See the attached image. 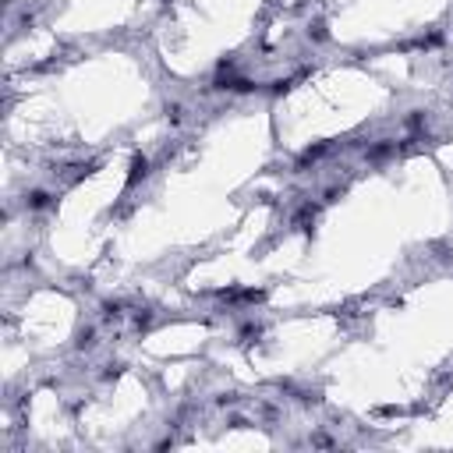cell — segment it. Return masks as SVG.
Returning <instances> with one entry per match:
<instances>
[{"mask_svg":"<svg viewBox=\"0 0 453 453\" xmlns=\"http://www.w3.org/2000/svg\"><path fill=\"white\" fill-rule=\"evenodd\" d=\"M166 114H170V121H181V106L174 103V106H166Z\"/></svg>","mask_w":453,"mask_h":453,"instance_id":"9c48e42d","label":"cell"},{"mask_svg":"<svg viewBox=\"0 0 453 453\" xmlns=\"http://www.w3.org/2000/svg\"><path fill=\"white\" fill-rule=\"evenodd\" d=\"M50 202H53V199H50V191H43V188H36V191L25 195V206H29V209H46Z\"/></svg>","mask_w":453,"mask_h":453,"instance_id":"7a4b0ae2","label":"cell"},{"mask_svg":"<svg viewBox=\"0 0 453 453\" xmlns=\"http://www.w3.org/2000/svg\"><path fill=\"white\" fill-rule=\"evenodd\" d=\"M389 152H393V146H389V142H379V146H372V149H369V159H386Z\"/></svg>","mask_w":453,"mask_h":453,"instance_id":"5b68a950","label":"cell"},{"mask_svg":"<svg viewBox=\"0 0 453 453\" xmlns=\"http://www.w3.org/2000/svg\"><path fill=\"white\" fill-rule=\"evenodd\" d=\"M92 344H96V333H92V329H81V333H78V340H75V347H78V351H89Z\"/></svg>","mask_w":453,"mask_h":453,"instance_id":"277c9868","label":"cell"},{"mask_svg":"<svg viewBox=\"0 0 453 453\" xmlns=\"http://www.w3.org/2000/svg\"><path fill=\"white\" fill-rule=\"evenodd\" d=\"M322 152H326V142H319V146H308V149L301 152V156H298V166H308V163H312V159H319V156H322Z\"/></svg>","mask_w":453,"mask_h":453,"instance_id":"3957f363","label":"cell"},{"mask_svg":"<svg viewBox=\"0 0 453 453\" xmlns=\"http://www.w3.org/2000/svg\"><path fill=\"white\" fill-rule=\"evenodd\" d=\"M308 36H312V39H319V43H322V39H329V32H326V25H322V21H315V25L308 29Z\"/></svg>","mask_w":453,"mask_h":453,"instance_id":"8992f818","label":"cell"},{"mask_svg":"<svg viewBox=\"0 0 453 453\" xmlns=\"http://www.w3.org/2000/svg\"><path fill=\"white\" fill-rule=\"evenodd\" d=\"M421 121H425V114H421V110H414V114L407 117V124H411V128H421Z\"/></svg>","mask_w":453,"mask_h":453,"instance_id":"ba28073f","label":"cell"},{"mask_svg":"<svg viewBox=\"0 0 453 453\" xmlns=\"http://www.w3.org/2000/svg\"><path fill=\"white\" fill-rule=\"evenodd\" d=\"M121 315V301H106L103 304V319H117Z\"/></svg>","mask_w":453,"mask_h":453,"instance_id":"52a82bcc","label":"cell"},{"mask_svg":"<svg viewBox=\"0 0 453 453\" xmlns=\"http://www.w3.org/2000/svg\"><path fill=\"white\" fill-rule=\"evenodd\" d=\"M149 177V159L146 156H135L131 159V174H128V188H135L138 181H146Z\"/></svg>","mask_w":453,"mask_h":453,"instance_id":"6da1fadb","label":"cell"}]
</instances>
